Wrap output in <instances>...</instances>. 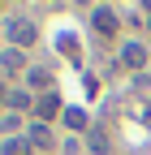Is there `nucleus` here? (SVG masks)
I'll return each instance as SVG.
<instances>
[{
    "label": "nucleus",
    "mask_w": 151,
    "mask_h": 155,
    "mask_svg": "<svg viewBox=\"0 0 151 155\" xmlns=\"http://www.w3.org/2000/svg\"><path fill=\"white\" fill-rule=\"evenodd\" d=\"M9 39H13V48L35 43V22H26V17H13V22H9Z\"/></svg>",
    "instance_id": "nucleus-1"
},
{
    "label": "nucleus",
    "mask_w": 151,
    "mask_h": 155,
    "mask_svg": "<svg viewBox=\"0 0 151 155\" xmlns=\"http://www.w3.org/2000/svg\"><path fill=\"white\" fill-rule=\"evenodd\" d=\"M91 22H95V30H104V35H112V30L121 26V22H117V13H112L108 5H99L95 13H91Z\"/></svg>",
    "instance_id": "nucleus-2"
},
{
    "label": "nucleus",
    "mask_w": 151,
    "mask_h": 155,
    "mask_svg": "<svg viewBox=\"0 0 151 155\" xmlns=\"http://www.w3.org/2000/svg\"><path fill=\"white\" fill-rule=\"evenodd\" d=\"M121 61H125L129 69H143V65H147V48H143V43H125V48H121Z\"/></svg>",
    "instance_id": "nucleus-3"
},
{
    "label": "nucleus",
    "mask_w": 151,
    "mask_h": 155,
    "mask_svg": "<svg viewBox=\"0 0 151 155\" xmlns=\"http://www.w3.org/2000/svg\"><path fill=\"white\" fill-rule=\"evenodd\" d=\"M61 121H65V129L78 134V129H86V112H82V108H65V112H61Z\"/></svg>",
    "instance_id": "nucleus-4"
},
{
    "label": "nucleus",
    "mask_w": 151,
    "mask_h": 155,
    "mask_svg": "<svg viewBox=\"0 0 151 155\" xmlns=\"http://www.w3.org/2000/svg\"><path fill=\"white\" fill-rule=\"evenodd\" d=\"M5 99H9V108H13V112H22V108H30V104H35V91H13V95H5Z\"/></svg>",
    "instance_id": "nucleus-5"
},
{
    "label": "nucleus",
    "mask_w": 151,
    "mask_h": 155,
    "mask_svg": "<svg viewBox=\"0 0 151 155\" xmlns=\"http://www.w3.org/2000/svg\"><path fill=\"white\" fill-rule=\"evenodd\" d=\"M26 138H30V147H52V134L43 129V121H35V125H30V134H26Z\"/></svg>",
    "instance_id": "nucleus-6"
},
{
    "label": "nucleus",
    "mask_w": 151,
    "mask_h": 155,
    "mask_svg": "<svg viewBox=\"0 0 151 155\" xmlns=\"http://www.w3.org/2000/svg\"><path fill=\"white\" fill-rule=\"evenodd\" d=\"M0 155H30V138H9L0 147Z\"/></svg>",
    "instance_id": "nucleus-7"
},
{
    "label": "nucleus",
    "mask_w": 151,
    "mask_h": 155,
    "mask_svg": "<svg viewBox=\"0 0 151 155\" xmlns=\"http://www.w3.org/2000/svg\"><path fill=\"white\" fill-rule=\"evenodd\" d=\"M0 65L5 69H22V48H5L0 52Z\"/></svg>",
    "instance_id": "nucleus-8"
},
{
    "label": "nucleus",
    "mask_w": 151,
    "mask_h": 155,
    "mask_svg": "<svg viewBox=\"0 0 151 155\" xmlns=\"http://www.w3.org/2000/svg\"><path fill=\"white\" fill-rule=\"evenodd\" d=\"M35 108H39V116L48 121V116H56V108H61V99H56V95H43V99L35 104Z\"/></svg>",
    "instance_id": "nucleus-9"
},
{
    "label": "nucleus",
    "mask_w": 151,
    "mask_h": 155,
    "mask_svg": "<svg viewBox=\"0 0 151 155\" xmlns=\"http://www.w3.org/2000/svg\"><path fill=\"white\" fill-rule=\"evenodd\" d=\"M17 125H22V116H17V112H5V116H0V134H13Z\"/></svg>",
    "instance_id": "nucleus-10"
},
{
    "label": "nucleus",
    "mask_w": 151,
    "mask_h": 155,
    "mask_svg": "<svg viewBox=\"0 0 151 155\" xmlns=\"http://www.w3.org/2000/svg\"><path fill=\"white\" fill-rule=\"evenodd\" d=\"M26 78H30V86H48V82H52V73H48V69H30Z\"/></svg>",
    "instance_id": "nucleus-11"
},
{
    "label": "nucleus",
    "mask_w": 151,
    "mask_h": 155,
    "mask_svg": "<svg viewBox=\"0 0 151 155\" xmlns=\"http://www.w3.org/2000/svg\"><path fill=\"white\" fill-rule=\"evenodd\" d=\"M91 151H108V134H104V129L91 134Z\"/></svg>",
    "instance_id": "nucleus-12"
},
{
    "label": "nucleus",
    "mask_w": 151,
    "mask_h": 155,
    "mask_svg": "<svg viewBox=\"0 0 151 155\" xmlns=\"http://www.w3.org/2000/svg\"><path fill=\"white\" fill-rule=\"evenodd\" d=\"M147 26H151V22H147Z\"/></svg>",
    "instance_id": "nucleus-13"
}]
</instances>
